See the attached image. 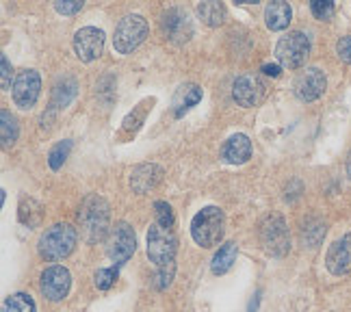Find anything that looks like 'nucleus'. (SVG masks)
<instances>
[{"mask_svg": "<svg viewBox=\"0 0 351 312\" xmlns=\"http://www.w3.org/2000/svg\"><path fill=\"white\" fill-rule=\"evenodd\" d=\"M111 224V211L106 200L100 195H89L80 204L78 211V226H80V237L87 243H98L109 232Z\"/></svg>", "mask_w": 351, "mask_h": 312, "instance_id": "nucleus-1", "label": "nucleus"}, {"mask_svg": "<svg viewBox=\"0 0 351 312\" xmlns=\"http://www.w3.org/2000/svg\"><path fill=\"white\" fill-rule=\"evenodd\" d=\"M76 228L72 224H55L46 228L37 243V252L44 261L55 263L70 256L76 248Z\"/></svg>", "mask_w": 351, "mask_h": 312, "instance_id": "nucleus-2", "label": "nucleus"}, {"mask_svg": "<svg viewBox=\"0 0 351 312\" xmlns=\"http://www.w3.org/2000/svg\"><path fill=\"white\" fill-rule=\"evenodd\" d=\"M226 232V215L219 206L202 208L191 221V237L199 248H215L219 245Z\"/></svg>", "mask_w": 351, "mask_h": 312, "instance_id": "nucleus-3", "label": "nucleus"}, {"mask_svg": "<svg viewBox=\"0 0 351 312\" xmlns=\"http://www.w3.org/2000/svg\"><path fill=\"white\" fill-rule=\"evenodd\" d=\"M176 252H178V239H176L173 230H167L158 224L150 226L147 230V259L156 265L158 271L176 269Z\"/></svg>", "mask_w": 351, "mask_h": 312, "instance_id": "nucleus-4", "label": "nucleus"}, {"mask_svg": "<svg viewBox=\"0 0 351 312\" xmlns=\"http://www.w3.org/2000/svg\"><path fill=\"white\" fill-rule=\"evenodd\" d=\"M261 245L267 254L271 256H285L291 250V237H289V226L282 215H269L261 224Z\"/></svg>", "mask_w": 351, "mask_h": 312, "instance_id": "nucleus-5", "label": "nucleus"}, {"mask_svg": "<svg viewBox=\"0 0 351 312\" xmlns=\"http://www.w3.org/2000/svg\"><path fill=\"white\" fill-rule=\"evenodd\" d=\"M310 54V39L302 31H293L285 35L276 46V59L282 67L289 70H297L302 67Z\"/></svg>", "mask_w": 351, "mask_h": 312, "instance_id": "nucleus-6", "label": "nucleus"}, {"mask_svg": "<svg viewBox=\"0 0 351 312\" xmlns=\"http://www.w3.org/2000/svg\"><path fill=\"white\" fill-rule=\"evenodd\" d=\"M147 22L143 16H126L124 20H119V24L115 26V35H113V48L119 54H128L137 48L143 39L147 37Z\"/></svg>", "mask_w": 351, "mask_h": 312, "instance_id": "nucleus-7", "label": "nucleus"}, {"mask_svg": "<svg viewBox=\"0 0 351 312\" xmlns=\"http://www.w3.org/2000/svg\"><path fill=\"white\" fill-rule=\"evenodd\" d=\"M137 250V237H134V230L126 221H117L111 230V239H109V248L106 254L115 265H124L128 259Z\"/></svg>", "mask_w": 351, "mask_h": 312, "instance_id": "nucleus-8", "label": "nucleus"}, {"mask_svg": "<svg viewBox=\"0 0 351 312\" xmlns=\"http://www.w3.org/2000/svg\"><path fill=\"white\" fill-rule=\"evenodd\" d=\"M232 96L239 106H258L267 98V83L258 74H243L234 80Z\"/></svg>", "mask_w": 351, "mask_h": 312, "instance_id": "nucleus-9", "label": "nucleus"}, {"mask_svg": "<svg viewBox=\"0 0 351 312\" xmlns=\"http://www.w3.org/2000/svg\"><path fill=\"white\" fill-rule=\"evenodd\" d=\"M39 91H42V78L35 70H22L18 72L16 80H13V102L16 106H20L22 111H29V108L35 106Z\"/></svg>", "mask_w": 351, "mask_h": 312, "instance_id": "nucleus-10", "label": "nucleus"}, {"mask_svg": "<svg viewBox=\"0 0 351 312\" xmlns=\"http://www.w3.org/2000/svg\"><path fill=\"white\" fill-rule=\"evenodd\" d=\"M70 287H72V276L61 265H52L44 269L42 278H39V289H42L44 297L50 302H61L70 293Z\"/></svg>", "mask_w": 351, "mask_h": 312, "instance_id": "nucleus-11", "label": "nucleus"}, {"mask_svg": "<svg viewBox=\"0 0 351 312\" xmlns=\"http://www.w3.org/2000/svg\"><path fill=\"white\" fill-rule=\"evenodd\" d=\"M328 87V78L319 67H306L304 72L297 74L295 78V96L304 102H315L323 96V91Z\"/></svg>", "mask_w": 351, "mask_h": 312, "instance_id": "nucleus-12", "label": "nucleus"}, {"mask_svg": "<svg viewBox=\"0 0 351 312\" xmlns=\"http://www.w3.org/2000/svg\"><path fill=\"white\" fill-rule=\"evenodd\" d=\"M104 50V33L96 26H85L74 35V52L80 61H96Z\"/></svg>", "mask_w": 351, "mask_h": 312, "instance_id": "nucleus-13", "label": "nucleus"}, {"mask_svg": "<svg viewBox=\"0 0 351 312\" xmlns=\"http://www.w3.org/2000/svg\"><path fill=\"white\" fill-rule=\"evenodd\" d=\"M326 267L332 276H347L351 271V235L334 241L326 254Z\"/></svg>", "mask_w": 351, "mask_h": 312, "instance_id": "nucleus-14", "label": "nucleus"}, {"mask_svg": "<svg viewBox=\"0 0 351 312\" xmlns=\"http://www.w3.org/2000/svg\"><path fill=\"white\" fill-rule=\"evenodd\" d=\"M160 26H163L165 39H171V42H180L182 44L193 35L191 20H189L186 11H182V9H169L163 16Z\"/></svg>", "mask_w": 351, "mask_h": 312, "instance_id": "nucleus-15", "label": "nucleus"}, {"mask_svg": "<svg viewBox=\"0 0 351 312\" xmlns=\"http://www.w3.org/2000/svg\"><path fill=\"white\" fill-rule=\"evenodd\" d=\"M160 180H163V169L154 163L137 165L130 171V187L134 193H150Z\"/></svg>", "mask_w": 351, "mask_h": 312, "instance_id": "nucleus-16", "label": "nucleus"}, {"mask_svg": "<svg viewBox=\"0 0 351 312\" xmlns=\"http://www.w3.org/2000/svg\"><path fill=\"white\" fill-rule=\"evenodd\" d=\"M250 156H252V141L247 134L237 132L223 143L221 158L226 163H230V165H243V163L250 160Z\"/></svg>", "mask_w": 351, "mask_h": 312, "instance_id": "nucleus-17", "label": "nucleus"}, {"mask_svg": "<svg viewBox=\"0 0 351 312\" xmlns=\"http://www.w3.org/2000/svg\"><path fill=\"white\" fill-rule=\"evenodd\" d=\"M202 100V89L195 85V83H186V85H180L173 93V100H171V106H173V115L176 117H182L186 111H191V108Z\"/></svg>", "mask_w": 351, "mask_h": 312, "instance_id": "nucleus-18", "label": "nucleus"}, {"mask_svg": "<svg viewBox=\"0 0 351 312\" xmlns=\"http://www.w3.org/2000/svg\"><path fill=\"white\" fill-rule=\"evenodd\" d=\"M293 11L291 5L285 3V0H278V3H271L265 11V22L271 31H285L287 26L291 24Z\"/></svg>", "mask_w": 351, "mask_h": 312, "instance_id": "nucleus-19", "label": "nucleus"}, {"mask_svg": "<svg viewBox=\"0 0 351 312\" xmlns=\"http://www.w3.org/2000/svg\"><path fill=\"white\" fill-rule=\"evenodd\" d=\"M237 261V243H223V245L219 248V252L215 254L213 259V274L215 276H223L226 271H230V267L234 265Z\"/></svg>", "mask_w": 351, "mask_h": 312, "instance_id": "nucleus-20", "label": "nucleus"}, {"mask_svg": "<svg viewBox=\"0 0 351 312\" xmlns=\"http://www.w3.org/2000/svg\"><path fill=\"white\" fill-rule=\"evenodd\" d=\"M18 134H20V124L16 115L7 111V108H3V111H0V139H3V147H11L16 143Z\"/></svg>", "mask_w": 351, "mask_h": 312, "instance_id": "nucleus-21", "label": "nucleus"}, {"mask_svg": "<svg viewBox=\"0 0 351 312\" xmlns=\"http://www.w3.org/2000/svg\"><path fill=\"white\" fill-rule=\"evenodd\" d=\"M3 312H37V308L31 295L13 293L3 302Z\"/></svg>", "mask_w": 351, "mask_h": 312, "instance_id": "nucleus-22", "label": "nucleus"}, {"mask_svg": "<svg viewBox=\"0 0 351 312\" xmlns=\"http://www.w3.org/2000/svg\"><path fill=\"white\" fill-rule=\"evenodd\" d=\"M197 13L208 26H219L226 20V7L219 3H202L197 5Z\"/></svg>", "mask_w": 351, "mask_h": 312, "instance_id": "nucleus-23", "label": "nucleus"}, {"mask_svg": "<svg viewBox=\"0 0 351 312\" xmlns=\"http://www.w3.org/2000/svg\"><path fill=\"white\" fill-rule=\"evenodd\" d=\"M70 152H72V141H70V139H65V141L57 143V145L50 150V154H48L50 167H52V169H61V167H63V163L67 160V156H70Z\"/></svg>", "mask_w": 351, "mask_h": 312, "instance_id": "nucleus-24", "label": "nucleus"}, {"mask_svg": "<svg viewBox=\"0 0 351 312\" xmlns=\"http://www.w3.org/2000/svg\"><path fill=\"white\" fill-rule=\"evenodd\" d=\"M147 104H150V102L145 100L143 104H139L137 111H132V113L124 119V126H121V132H132V134H134V130H137V128L143 124L145 113H147Z\"/></svg>", "mask_w": 351, "mask_h": 312, "instance_id": "nucleus-25", "label": "nucleus"}, {"mask_svg": "<svg viewBox=\"0 0 351 312\" xmlns=\"http://www.w3.org/2000/svg\"><path fill=\"white\" fill-rule=\"evenodd\" d=\"M154 213H156V224L163 226L167 230H173V224H176V217H173V211L167 202H154Z\"/></svg>", "mask_w": 351, "mask_h": 312, "instance_id": "nucleus-26", "label": "nucleus"}, {"mask_svg": "<svg viewBox=\"0 0 351 312\" xmlns=\"http://www.w3.org/2000/svg\"><path fill=\"white\" fill-rule=\"evenodd\" d=\"M96 287L100 291H109L113 284L117 282V269L115 267H109V269H98L96 271Z\"/></svg>", "mask_w": 351, "mask_h": 312, "instance_id": "nucleus-27", "label": "nucleus"}, {"mask_svg": "<svg viewBox=\"0 0 351 312\" xmlns=\"http://www.w3.org/2000/svg\"><path fill=\"white\" fill-rule=\"evenodd\" d=\"M310 11H313V16L317 20L328 22L334 16V3L332 0H315V3L310 5Z\"/></svg>", "mask_w": 351, "mask_h": 312, "instance_id": "nucleus-28", "label": "nucleus"}, {"mask_svg": "<svg viewBox=\"0 0 351 312\" xmlns=\"http://www.w3.org/2000/svg\"><path fill=\"white\" fill-rule=\"evenodd\" d=\"M55 9L63 16H74L83 9V0H59V3H55Z\"/></svg>", "mask_w": 351, "mask_h": 312, "instance_id": "nucleus-29", "label": "nucleus"}, {"mask_svg": "<svg viewBox=\"0 0 351 312\" xmlns=\"http://www.w3.org/2000/svg\"><path fill=\"white\" fill-rule=\"evenodd\" d=\"M336 52H339V57L351 65V35H345L339 39V44H336Z\"/></svg>", "mask_w": 351, "mask_h": 312, "instance_id": "nucleus-30", "label": "nucleus"}, {"mask_svg": "<svg viewBox=\"0 0 351 312\" xmlns=\"http://www.w3.org/2000/svg\"><path fill=\"white\" fill-rule=\"evenodd\" d=\"M0 63H3V89L7 91L11 87V63H9V59L5 57V54L0 57Z\"/></svg>", "mask_w": 351, "mask_h": 312, "instance_id": "nucleus-31", "label": "nucleus"}, {"mask_svg": "<svg viewBox=\"0 0 351 312\" xmlns=\"http://www.w3.org/2000/svg\"><path fill=\"white\" fill-rule=\"evenodd\" d=\"M263 72H265L267 76L278 78V76H280V65H276V63H265V65H263Z\"/></svg>", "mask_w": 351, "mask_h": 312, "instance_id": "nucleus-32", "label": "nucleus"}, {"mask_svg": "<svg viewBox=\"0 0 351 312\" xmlns=\"http://www.w3.org/2000/svg\"><path fill=\"white\" fill-rule=\"evenodd\" d=\"M347 176H349V180H351V152L347 156Z\"/></svg>", "mask_w": 351, "mask_h": 312, "instance_id": "nucleus-33", "label": "nucleus"}]
</instances>
